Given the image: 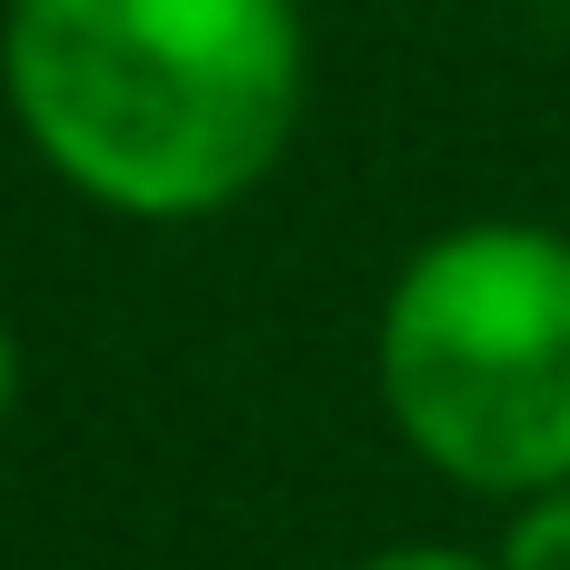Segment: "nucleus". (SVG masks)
I'll return each instance as SVG.
<instances>
[{
    "instance_id": "7ed1b4c3",
    "label": "nucleus",
    "mask_w": 570,
    "mask_h": 570,
    "mask_svg": "<svg viewBox=\"0 0 570 570\" xmlns=\"http://www.w3.org/2000/svg\"><path fill=\"white\" fill-rule=\"evenodd\" d=\"M491 561H501V570H570V481L511 501V531H501Z\"/></svg>"
},
{
    "instance_id": "f257e3e1",
    "label": "nucleus",
    "mask_w": 570,
    "mask_h": 570,
    "mask_svg": "<svg viewBox=\"0 0 570 570\" xmlns=\"http://www.w3.org/2000/svg\"><path fill=\"white\" fill-rule=\"evenodd\" d=\"M0 110L90 210L190 230L240 210L311 120L301 0H0Z\"/></svg>"
},
{
    "instance_id": "f03ea898",
    "label": "nucleus",
    "mask_w": 570,
    "mask_h": 570,
    "mask_svg": "<svg viewBox=\"0 0 570 570\" xmlns=\"http://www.w3.org/2000/svg\"><path fill=\"white\" fill-rule=\"evenodd\" d=\"M371 391L401 451L471 501L570 481V230L511 210L431 230L381 291Z\"/></svg>"
},
{
    "instance_id": "20e7f679",
    "label": "nucleus",
    "mask_w": 570,
    "mask_h": 570,
    "mask_svg": "<svg viewBox=\"0 0 570 570\" xmlns=\"http://www.w3.org/2000/svg\"><path fill=\"white\" fill-rule=\"evenodd\" d=\"M351 570H501L491 551H461V541H391V551H371V561Z\"/></svg>"
},
{
    "instance_id": "39448f33",
    "label": "nucleus",
    "mask_w": 570,
    "mask_h": 570,
    "mask_svg": "<svg viewBox=\"0 0 570 570\" xmlns=\"http://www.w3.org/2000/svg\"><path fill=\"white\" fill-rule=\"evenodd\" d=\"M20 411V341H10V321H0V421Z\"/></svg>"
}]
</instances>
